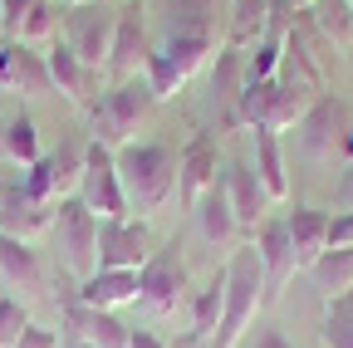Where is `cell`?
<instances>
[{
	"mask_svg": "<svg viewBox=\"0 0 353 348\" xmlns=\"http://www.w3.org/2000/svg\"><path fill=\"white\" fill-rule=\"evenodd\" d=\"M59 6H88V0H59Z\"/></svg>",
	"mask_w": 353,
	"mask_h": 348,
	"instance_id": "cell-40",
	"label": "cell"
},
{
	"mask_svg": "<svg viewBox=\"0 0 353 348\" xmlns=\"http://www.w3.org/2000/svg\"><path fill=\"white\" fill-rule=\"evenodd\" d=\"M236 348H294L280 329H270V324H255V329H245V338L236 343Z\"/></svg>",
	"mask_w": 353,
	"mask_h": 348,
	"instance_id": "cell-34",
	"label": "cell"
},
{
	"mask_svg": "<svg viewBox=\"0 0 353 348\" xmlns=\"http://www.w3.org/2000/svg\"><path fill=\"white\" fill-rule=\"evenodd\" d=\"M255 138V177L260 187L270 192V201H285L290 196V177H285V147H280V133H270V127H250Z\"/></svg>",
	"mask_w": 353,
	"mask_h": 348,
	"instance_id": "cell-24",
	"label": "cell"
},
{
	"mask_svg": "<svg viewBox=\"0 0 353 348\" xmlns=\"http://www.w3.org/2000/svg\"><path fill=\"white\" fill-rule=\"evenodd\" d=\"M221 309H226V265H221V270L192 294V334L211 343L216 329H221Z\"/></svg>",
	"mask_w": 353,
	"mask_h": 348,
	"instance_id": "cell-27",
	"label": "cell"
},
{
	"mask_svg": "<svg viewBox=\"0 0 353 348\" xmlns=\"http://www.w3.org/2000/svg\"><path fill=\"white\" fill-rule=\"evenodd\" d=\"M148 10L157 15L162 34L176 39H201V45H226V20L231 0H148Z\"/></svg>",
	"mask_w": 353,
	"mask_h": 348,
	"instance_id": "cell-5",
	"label": "cell"
},
{
	"mask_svg": "<svg viewBox=\"0 0 353 348\" xmlns=\"http://www.w3.org/2000/svg\"><path fill=\"white\" fill-rule=\"evenodd\" d=\"M15 348H59V334H54V329H39V324H30V329H25V338H20Z\"/></svg>",
	"mask_w": 353,
	"mask_h": 348,
	"instance_id": "cell-37",
	"label": "cell"
},
{
	"mask_svg": "<svg viewBox=\"0 0 353 348\" xmlns=\"http://www.w3.org/2000/svg\"><path fill=\"white\" fill-rule=\"evenodd\" d=\"M255 250H260V265H265V304H275L285 280L294 275V250H290V226L285 216H265L255 226Z\"/></svg>",
	"mask_w": 353,
	"mask_h": 348,
	"instance_id": "cell-15",
	"label": "cell"
},
{
	"mask_svg": "<svg viewBox=\"0 0 353 348\" xmlns=\"http://www.w3.org/2000/svg\"><path fill=\"white\" fill-rule=\"evenodd\" d=\"M0 83L6 89H20L30 99L39 94H54L50 83V64H44V54L34 45H20V39H6V50H0Z\"/></svg>",
	"mask_w": 353,
	"mask_h": 348,
	"instance_id": "cell-18",
	"label": "cell"
},
{
	"mask_svg": "<svg viewBox=\"0 0 353 348\" xmlns=\"http://www.w3.org/2000/svg\"><path fill=\"white\" fill-rule=\"evenodd\" d=\"M270 34V0H231V20H226V45L231 50H255Z\"/></svg>",
	"mask_w": 353,
	"mask_h": 348,
	"instance_id": "cell-25",
	"label": "cell"
},
{
	"mask_svg": "<svg viewBox=\"0 0 353 348\" xmlns=\"http://www.w3.org/2000/svg\"><path fill=\"white\" fill-rule=\"evenodd\" d=\"M0 147H6V157H10L15 167H34V162L44 157V152H39V127H34V118H30V113L10 118L6 133H0Z\"/></svg>",
	"mask_w": 353,
	"mask_h": 348,
	"instance_id": "cell-30",
	"label": "cell"
},
{
	"mask_svg": "<svg viewBox=\"0 0 353 348\" xmlns=\"http://www.w3.org/2000/svg\"><path fill=\"white\" fill-rule=\"evenodd\" d=\"M74 294L88 309H123V304H138V270H94L88 280L74 285Z\"/></svg>",
	"mask_w": 353,
	"mask_h": 348,
	"instance_id": "cell-20",
	"label": "cell"
},
{
	"mask_svg": "<svg viewBox=\"0 0 353 348\" xmlns=\"http://www.w3.org/2000/svg\"><path fill=\"white\" fill-rule=\"evenodd\" d=\"M216 182H221V147L211 133H196L182 147V157H176V201L192 211Z\"/></svg>",
	"mask_w": 353,
	"mask_h": 348,
	"instance_id": "cell-13",
	"label": "cell"
},
{
	"mask_svg": "<svg viewBox=\"0 0 353 348\" xmlns=\"http://www.w3.org/2000/svg\"><path fill=\"white\" fill-rule=\"evenodd\" d=\"M201 348H216V343H201Z\"/></svg>",
	"mask_w": 353,
	"mask_h": 348,
	"instance_id": "cell-43",
	"label": "cell"
},
{
	"mask_svg": "<svg viewBox=\"0 0 353 348\" xmlns=\"http://www.w3.org/2000/svg\"><path fill=\"white\" fill-rule=\"evenodd\" d=\"M329 250H353V206L329 216Z\"/></svg>",
	"mask_w": 353,
	"mask_h": 348,
	"instance_id": "cell-36",
	"label": "cell"
},
{
	"mask_svg": "<svg viewBox=\"0 0 353 348\" xmlns=\"http://www.w3.org/2000/svg\"><path fill=\"white\" fill-rule=\"evenodd\" d=\"M64 329L88 348H128V338H132V324H123L113 309H88L79 294H64Z\"/></svg>",
	"mask_w": 353,
	"mask_h": 348,
	"instance_id": "cell-14",
	"label": "cell"
},
{
	"mask_svg": "<svg viewBox=\"0 0 353 348\" xmlns=\"http://www.w3.org/2000/svg\"><path fill=\"white\" fill-rule=\"evenodd\" d=\"M59 25H64V6L59 0H34V10L25 15V25H20V45H54V34H59Z\"/></svg>",
	"mask_w": 353,
	"mask_h": 348,
	"instance_id": "cell-31",
	"label": "cell"
},
{
	"mask_svg": "<svg viewBox=\"0 0 353 348\" xmlns=\"http://www.w3.org/2000/svg\"><path fill=\"white\" fill-rule=\"evenodd\" d=\"M152 89H148V79L143 74H132V79H118L108 94H99L94 103H88V113H94V143L103 147H123L132 143V133H138V123L152 113Z\"/></svg>",
	"mask_w": 353,
	"mask_h": 348,
	"instance_id": "cell-3",
	"label": "cell"
},
{
	"mask_svg": "<svg viewBox=\"0 0 353 348\" xmlns=\"http://www.w3.org/2000/svg\"><path fill=\"white\" fill-rule=\"evenodd\" d=\"M348 6H353V0H348Z\"/></svg>",
	"mask_w": 353,
	"mask_h": 348,
	"instance_id": "cell-44",
	"label": "cell"
},
{
	"mask_svg": "<svg viewBox=\"0 0 353 348\" xmlns=\"http://www.w3.org/2000/svg\"><path fill=\"white\" fill-rule=\"evenodd\" d=\"M113 30H118V10H108L103 0L88 6H64V45L88 64V69H108V50H113Z\"/></svg>",
	"mask_w": 353,
	"mask_h": 348,
	"instance_id": "cell-6",
	"label": "cell"
},
{
	"mask_svg": "<svg viewBox=\"0 0 353 348\" xmlns=\"http://www.w3.org/2000/svg\"><path fill=\"white\" fill-rule=\"evenodd\" d=\"M50 236H54V250H59V265L74 280H88V275L99 270V216L83 206L79 192L64 196V201H54Z\"/></svg>",
	"mask_w": 353,
	"mask_h": 348,
	"instance_id": "cell-4",
	"label": "cell"
},
{
	"mask_svg": "<svg viewBox=\"0 0 353 348\" xmlns=\"http://www.w3.org/2000/svg\"><path fill=\"white\" fill-rule=\"evenodd\" d=\"M343 196H348V201H353V172H348V182H343Z\"/></svg>",
	"mask_w": 353,
	"mask_h": 348,
	"instance_id": "cell-39",
	"label": "cell"
},
{
	"mask_svg": "<svg viewBox=\"0 0 353 348\" xmlns=\"http://www.w3.org/2000/svg\"><path fill=\"white\" fill-rule=\"evenodd\" d=\"M182 294H187V260H182V245L167 240L138 270V304H148L152 314H172L182 304Z\"/></svg>",
	"mask_w": 353,
	"mask_h": 348,
	"instance_id": "cell-9",
	"label": "cell"
},
{
	"mask_svg": "<svg viewBox=\"0 0 353 348\" xmlns=\"http://www.w3.org/2000/svg\"><path fill=\"white\" fill-rule=\"evenodd\" d=\"M34 319H30V309L15 299V294H6L0 299V348H15L20 338H25V329H30Z\"/></svg>",
	"mask_w": 353,
	"mask_h": 348,
	"instance_id": "cell-33",
	"label": "cell"
},
{
	"mask_svg": "<svg viewBox=\"0 0 353 348\" xmlns=\"http://www.w3.org/2000/svg\"><path fill=\"white\" fill-rule=\"evenodd\" d=\"M211 83H216V99H221V127H236V103L245 89V54L221 45L211 54Z\"/></svg>",
	"mask_w": 353,
	"mask_h": 348,
	"instance_id": "cell-22",
	"label": "cell"
},
{
	"mask_svg": "<svg viewBox=\"0 0 353 348\" xmlns=\"http://www.w3.org/2000/svg\"><path fill=\"white\" fill-rule=\"evenodd\" d=\"M79 177H83V147L79 143H59L54 152H44L34 167H25L20 192L30 201H39V206H54V201L79 192Z\"/></svg>",
	"mask_w": 353,
	"mask_h": 348,
	"instance_id": "cell-7",
	"label": "cell"
},
{
	"mask_svg": "<svg viewBox=\"0 0 353 348\" xmlns=\"http://www.w3.org/2000/svg\"><path fill=\"white\" fill-rule=\"evenodd\" d=\"M30 10H34V0H0V30H6V34L15 39Z\"/></svg>",
	"mask_w": 353,
	"mask_h": 348,
	"instance_id": "cell-35",
	"label": "cell"
},
{
	"mask_svg": "<svg viewBox=\"0 0 353 348\" xmlns=\"http://www.w3.org/2000/svg\"><path fill=\"white\" fill-rule=\"evenodd\" d=\"M69 348H88V343H79V338H74V343H69Z\"/></svg>",
	"mask_w": 353,
	"mask_h": 348,
	"instance_id": "cell-41",
	"label": "cell"
},
{
	"mask_svg": "<svg viewBox=\"0 0 353 348\" xmlns=\"http://www.w3.org/2000/svg\"><path fill=\"white\" fill-rule=\"evenodd\" d=\"M294 6H309V0H294Z\"/></svg>",
	"mask_w": 353,
	"mask_h": 348,
	"instance_id": "cell-42",
	"label": "cell"
},
{
	"mask_svg": "<svg viewBox=\"0 0 353 348\" xmlns=\"http://www.w3.org/2000/svg\"><path fill=\"white\" fill-rule=\"evenodd\" d=\"M157 250L143 216H103L99 221V270H143Z\"/></svg>",
	"mask_w": 353,
	"mask_h": 348,
	"instance_id": "cell-8",
	"label": "cell"
},
{
	"mask_svg": "<svg viewBox=\"0 0 353 348\" xmlns=\"http://www.w3.org/2000/svg\"><path fill=\"white\" fill-rule=\"evenodd\" d=\"M0 275H6L10 289H39L44 285V265H39L34 240H15V236L0 231Z\"/></svg>",
	"mask_w": 353,
	"mask_h": 348,
	"instance_id": "cell-23",
	"label": "cell"
},
{
	"mask_svg": "<svg viewBox=\"0 0 353 348\" xmlns=\"http://www.w3.org/2000/svg\"><path fill=\"white\" fill-rule=\"evenodd\" d=\"M304 15L329 45H348V34H353V6L348 0H309Z\"/></svg>",
	"mask_w": 353,
	"mask_h": 348,
	"instance_id": "cell-28",
	"label": "cell"
},
{
	"mask_svg": "<svg viewBox=\"0 0 353 348\" xmlns=\"http://www.w3.org/2000/svg\"><path fill=\"white\" fill-rule=\"evenodd\" d=\"M294 127H299V147L314 162H334L343 147H353V138H348V108L334 103V99H314L309 113Z\"/></svg>",
	"mask_w": 353,
	"mask_h": 348,
	"instance_id": "cell-11",
	"label": "cell"
},
{
	"mask_svg": "<svg viewBox=\"0 0 353 348\" xmlns=\"http://www.w3.org/2000/svg\"><path fill=\"white\" fill-rule=\"evenodd\" d=\"M265 309V265L255 240L236 245L226 260V309H221V329H216V348H236L245 338V329H255V314Z\"/></svg>",
	"mask_w": 353,
	"mask_h": 348,
	"instance_id": "cell-2",
	"label": "cell"
},
{
	"mask_svg": "<svg viewBox=\"0 0 353 348\" xmlns=\"http://www.w3.org/2000/svg\"><path fill=\"white\" fill-rule=\"evenodd\" d=\"M176 147L157 143V138H132L113 152L118 162V182L128 196V216H157L172 196H176Z\"/></svg>",
	"mask_w": 353,
	"mask_h": 348,
	"instance_id": "cell-1",
	"label": "cell"
},
{
	"mask_svg": "<svg viewBox=\"0 0 353 348\" xmlns=\"http://www.w3.org/2000/svg\"><path fill=\"white\" fill-rule=\"evenodd\" d=\"M309 280L319 285V294H324V299H334V294L353 289V250H324L314 265H309Z\"/></svg>",
	"mask_w": 353,
	"mask_h": 348,
	"instance_id": "cell-29",
	"label": "cell"
},
{
	"mask_svg": "<svg viewBox=\"0 0 353 348\" xmlns=\"http://www.w3.org/2000/svg\"><path fill=\"white\" fill-rule=\"evenodd\" d=\"M221 182H226V196H231V211H236V226L241 231H250L255 236V226L270 216V192L260 187V177H255V167L250 162H226L221 167Z\"/></svg>",
	"mask_w": 353,
	"mask_h": 348,
	"instance_id": "cell-16",
	"label": "cell"
},
{
	"mask_svg": "<svg viewBox=\"0 0 353 348\" xmlns=\"http://www.w3.org/2000/svg\"><path fill=\"white\" fill-rule=\"evenodd\" d=\"M50 221H54V206L30 201L20 187L0 192V231H6V236H15V240H34V236L50 231Z\"/></svg>",
	"mask_w": 353,
	"mask_h": 348,
	"instance_id": "cell-21",
	"label": "cell"
},
{
	"mask_svg": "<svg viewBox=\"0 0 353 348\" xmlns=\"http://www.w3.org/2000/svg\"><path fill=\"white\" fill-rule=\"evenodd\" d=\"M192 216H196V226H201V236L211 240V245H226V240H236V211H231V196H226V182H216L196 206H192Z\"/></svg>",
	"mask_w": 353,
	"mask_h": 348,
	"instance_id": "cell-26",
	"label": "cell"
},
{
	"mask_svg": "<svg viewBox=\"0 0 353 348\" xmlns=\"http://www.w3.org/2000/svg\"><path fill=\"white\" fill-rule=\"evenodd\" d=\"M148 0H128L118 10V30H113V50H108V74L113 79H132L148 64Z\"/></svg>",
	"mask_w": 353,
	"mask_h": 348,
	"instance_id": "cell-12",
	"label": "cell"
},
{
	"mask_svg": "<svg viewBox=\"0 0 353 348\" xmlns=\"http://www.w3.org/2000/svg\"><path fill=\"white\" fill-rule=\"evenodd\" d=\"M290 226V250H294V270H309L314 260L329 250V211H314V206H294L285 216Z\"/></svg>",
	"mask_w": 353,
	"mask_h": 348,
	"instance_id": "cell-19",
	"label": "cell"
},
{
	"mask_svg": "<svg viewBox=\"0 0 353 348\" xmlns=\"http://www.w3.org/2000/svg\"><path fill=\"white\" fill-rule=\"evenodd\" d=\"M128 348H167L152 329H132V338H128Z\"/></svg>",
	"mask_w": 353,
	"mask_h": 348,
	"instance_id": "cell-38",
	"label": "cell"
},
{
	"mask_svg": "<svg viewBox=\"0 0 353 348\" xmlns=\"http://www.w3.org/2000/svg\"><path fill=\"white\" fill-rule=\"evenodd\" d=\"M79 196L83 206L99 216H128V196H123V182H118V162H113V147L103 143H88L83 147V177H79Z\"/></svg>",
	"mask_w": 353,
	"mask_h": 348,
	"instance_id": "cell-10",
	"label": "cell"
},
{
	"mask_svg": "<svg viewBox=\"0 0 353 348\" xmlns=\"http://www.w3.org/2000/svg\"><path fill=\"white\" fill-rule=\"evenodd\" d=\"M324 348H353V289L329 299V309H324Z\"/></svg>",
	"mask_w": 353,
	"mask_h": 348,
	"instance_id": "cell-32",
	"label": "cell"
},
{
	"mask_svg": "<svg viewBox=\"0 0 353 348\" xmlns=\"http://www.w3.org/2000/svg\"><path fill=\"white\" fill-rule=\"evenodd\" d=\"M44 64H50V83H54V94H64L69 103H79V108H88L94 103V94H99V69H88L64 39H54L50 50H44Z\"/></svg>",
	"mask_w": 353,
	"mask_h": 348,
	"instance_id": "cell-17",
	"label": "cell"
}]
</instances>
